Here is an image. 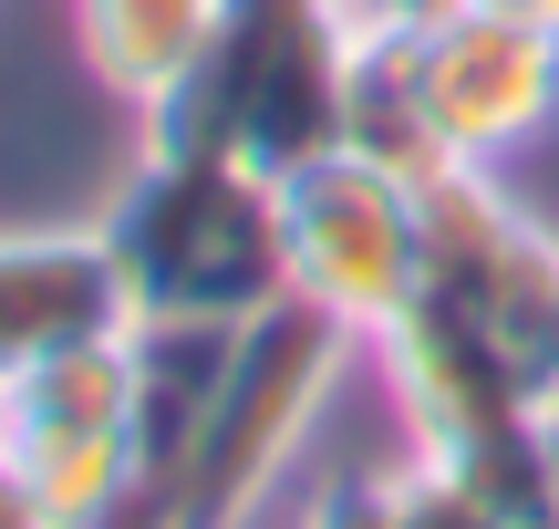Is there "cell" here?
<instances>
[{"label":"cell","instance_id":"6da1fadb","mask_svg":"<svg viewBox=\"0 0 559 529\" xmlns=\"http://www.w3.org/2000/svg\"><path fill=\"white\" fill-rule=\"evenodd\" d=\"M124 311L156 332H249L290 302V249H280V177L207 145H145L124 187L104 198Z\"/></svg>","mask_w":559,"mask_h":529},{"label":"cell","instance_id":"7a4b0ae2","mask_svg":"<svg viewBox=\"0 0 559 529\" xmlns=\"http://www.w3.org/2000/svg\"><path fill=\"white\" fill-rule=\"evenodd\" d=\"M342 94H353V42L332 0H228L187 94L145 115V145H207L249 156L260 177H290L342 145Z\"/></svg>","mask_w":559,"mask_h":529},{"label":"cell","instance_id":"3957f363","mask_svg":"<svg viewBox=\"0 0 559 529\" xmlns=\"http://www.w3.org/2000/svg\"><path fill=\"white\" fill-rule=\"evenodd\" d=\"M0 447L32 478L52 529H124L145 519V385H135V332L73 343L52 364L0 385Z\"/></svg>","mask_w":559,"mask_h":529},{"label":"cell","instance_id":"277c9868","mask_svg":"<svg viewBox=\"0 0 559 529\" xmlns=\"http://www.w3.org/2000/svg\"><path fill=\"white\" fill-rule=\"evenodd\" d=\"M280 249H290V302H311L353 343H383L425 291V187L332 145L280 177Z\"/></svg>","mask_w":559,"mask_h":529},{"label":"cell","instance_id":"5b68a950","mask_svg":"<svg viewBox=\"0 0 559 529\" xmlns=\"http://www.w3.org/2000/svg\"><path fill=\"white\" fill-rule=\"evenodd\" d=\"M415 83L456 145V166L508 177V156H528L559 125V32L508 11V0H466L445 32L415 42Z\"/></svg>","mask_w":559,"mask_h":529},{"label":"cell","instance_id":"8992f818","mask_svg":"<svg viewBox=\"0 0 559 529\" xmlns=\"http://www.w3.org/2000/svg\"><path fill=\"white\" fill-rule=\"evenodd\" d=\"M104 332H135L104 228H0V385Z\"/></svg>","mask_w":559,"mask_h":529},{"label":"cell","instance_id":"52a82bcc","mask_svg":"<svg viewBox=\"0 0 559 529\" xmlns=\"http://www.w3.org/2000/svg\"><path fill=\"white\" fill-rule=\"evenodd\" d=\"M228 0H73V52L115 104H135V125L156 104L187 94V73L207 62Z\"/></svg>","mask_w":559,"mask_h":529},{"label":"cell","instance_id":"ba28073f","mask_svg":"<svg viewBox=\"0 0 559 529\" xmlns=\"http://www.w3.org/2000/svg\"><path fill=\"white\" fill-rule=\"evenodd\" d=\"M342 145H353V156H373L383 177H404V187L456 177V145H445L436 104H425V83H415V52H353Z\"/></svg>","mask_w":559,"mask_h":529},{"label":"cell","instance_id":"9c48e42d","mask_svg":"<svg viewBox=\"0 0 559 529\" xmlns=\"http://www.w3.org/2000/svg\"><path fill=\"white\" fill-rule=\"evenodd\" d=\"M466 0H332V21H342V42L353 52H415L425 32H445Z\"/></svg>","mask_w":559,"mask_h":529},{"label":"cell","instance_id":"30bf717a","mask_svg":"<svg viewBox=\"0 0 559 529\" xmlns=\"http://www.w3.org/2000/svg\"><path fill=\"white\" fill-rule=\"evenodd\" d=\"M394 529H508V509H487L477 489H456V478L404 457L394 468Z\"/></svg>","mask_w":559,"mask_h":529},{"label":"cell","instance_id":"8fae6325","mask_svg":"<svg viewBox=\"0 0 559 529\" xmlns=\"http://www.w3.org/2000/svg\"><path fill=\"white\" fill-rule=\"evenodd\" d=\"M0 529H52V509L32 498V478L11 468V447H0Z\"/></svg>","mask_w":559,"mask_h":529},{"label":"cell","instance_id":"7c38bea8","mask_svg":"<svg viewBox=\"0 0 559 529\" xmlns=\"http://www.w3.org/2000/svg\"><path fill=\"white\" fill-rule=\"evenodd\" d=\"M539 447H549V478H559V395H539Z\"/></svg>","mask_w":559,"mask_h":529},{"label":"cell","instance_id":"4fadbf2b","mask_svg":"<svg viewBox=\"0 0 559 529\" xmlns=\"http://www.w3.org/2000/svg\"><path fill=\"white\" fill-rule=\"evenodd\" d=\"M508 11H528V21H549V32H559V0H508Z\"/></svg>","mask_w":559,"mask_h":529}]
</instances>
